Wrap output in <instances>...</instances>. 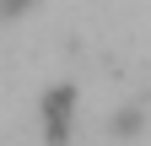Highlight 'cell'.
Instances as JSON below:
<instances>
[]
</instances>
